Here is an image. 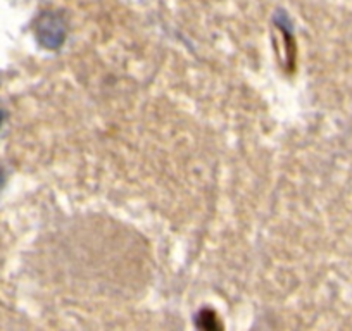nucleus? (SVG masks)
<instances>
[{"label":"nucleus","mask_w":352,"mask_h":331,"mask_svg":"<svg viewBox=\"0 0 352 331\" xmlns=\"http://www.w3.org/2000/svg\"><path fill=\"white\" fill-rule=\"evenodd\" d=\"M35 33L40 45L49 50H56L63 45L64 38H66V25L56 12H43L36 19Z\"/></svg>","instance_id":"nucleus-1"},{"label":"nucleus","mask_w":352,"mask_h":331,"mask_svg":"<svg viewBox=\"0 0 352 331\" xmlns=\"http://www.w3.org/2000/svg\"><path fill=\"white\" fill-rule=\"evenodd\" d=\"M4 185H6V174H4V171L0 170V192H2Z\"/></svg>","instance_id":"nucleus-2"},{"label":"nucleus","mask_w":352,"mask_h":331,"mask_svg":"<svg viewBox=\"0 0 352 331\" xmlns=\"http://www.w3.org/2000/svg\"><path fill=\"white\" fill-rule=\"evenodd\" d=\"M2 119H4V113H2V109H0V123H2Z\"/></svg>","instance_id":"nucleus-3"}]
</instances>
